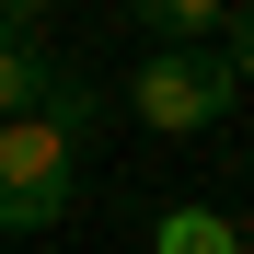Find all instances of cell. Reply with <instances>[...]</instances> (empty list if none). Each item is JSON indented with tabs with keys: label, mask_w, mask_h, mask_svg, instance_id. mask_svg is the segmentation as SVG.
Segmentation results:
<instances>
[{
	"label": "cell",
	"mask_w": 254,
	"mask_h": 254,
	"mask_svg": "<svg viewBox=\"0 0 254 254\" xmlns=\"http://www.w3.org/2000/svg\"><path fill=\"white\" fill-rule=\"evenodd\" d=\"M69 196H81V150L58 139V127L12 116L0 127V231H58Z\"/></svg>",
	"instance_id": "obj_1"
},
{
	"label": "cell",
	"mask_w": 254,
	"mask_h": 254,
	"mask_svg": "<svg viewBox=\"0 0 254 254\" xmlns=\"http://www.w3.org/2000/svg\"><path fill=\"white\" fill-rule=\"evenodd\" d=\"M127 104H139V127H162V139H208L243 93H231V69L208 47H150L139 81H127Z\"/></svg>",
	"instance_id": "obj_2"
},
{
	"label": "cell",
	"mask_w": 254,
	"mask_h": 254,
	"mask_svg": "<svg viewBox=\"0 0 254 254\" xmlns=\"http://www.w3.org/2000/svg\"><path fill=\"white\" fill-rule=\"evenodd\" d=\"M150 254H243V220H220V208H162L150 220Z\"/></svg>",
	"instance_id": "obj_3"
},
{
	"label": "cell",
	"mask_w": 254,
	"mask_h": 254,
	"mask_svg": "<svg viewBox=\"0 0 254 254\" xmlns=\"http://www.w3.org/2000/svg\"><path fill=\"white\" fill-rule=\"evenodd\" d=\"M47 81H58V58H47V47H35V35H0V127H12V116H35V104H47Z\"/></svg>",
	"instance_id": "obj_4"
},
{
	"label": "cell",
	"mask_w": 254,
	"mask_h": 254,
	"mask_svg": "<svg viewBox=\"0 0 254 254\" xmlns=\"http://www.w3.org/2000/svg\"><path fill=\"white\" fill-rule=\"evenodd\" d=\"M231 0H139V23H150V47H208L220 35Z\"/></svg>",
	"instance_id": "obj_5"
},
{
	"label": "cell",
	"mask_w": 254,
	"mask_h": 254,
	"mask_svg": "<svg viewBox=\"0 0 254 254\" xmlns=\"http://www.w3.org/2000/svg\"><path fill=\"white\" fill-rule=\"evenodd\" d=\"M93 116H104V104H93V81H81V69H58V81H47V104H35V127H58L69 150L93 139Z\"/></svg>",
	"instance_id": "obj_6"
},
{
	"label": "cell",
	"mask_w": 254,
	"mask_h": 254,
	"mask_svg": "<svg viewBox=\"0 0 254 254\" xmlns=\"http://www.w3.org/2000/svg\"><path fill=\"white\" fill-rule=\"evenodd\" d=\"M208 58L231 69V93L254 81V0H243V12H220V35H208Z\"/></svg>",
	"instance_id": "obj_7"
},
{
	"label": "cell",
	"mask_w": 254,
	"mask_h": 254,
	"mask_svg": "<svg viewBox=\"0 0 254 254\" xmlns=\"http://www.w3.org/2000/svg\"><path fill=\"white\" fill-rule=\"evenodd\" d=\"M47 23V0H0V35H35Z\"/></svg>",
	"instance_id": "obj_8"
},
{
	"label": "cell",
	"mask_w": 254,
	"mask_h": 254,
	"mask_svg": "<svg viewBox=\"0 0 254 254\" xmlns=\"http://www.w3.org/2000/svg\"><path fill=\"white\" fill-rule=\"evenodd\" d=\"M243 254H254V243H243Z\"/></svg>",
	"instance_id": "obj_9"
}]
</instances>
